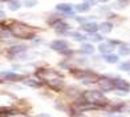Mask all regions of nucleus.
<instances>
[{"mask_svg": "<svg viewBox=\"0 0 130 117\" xmlns=\"http://www.w3.org/2000/svg\"><path fill=\"white\" fill-rule=\"evenodd\" d=\"M51 48L55 51H58V52H65L68 49V43L64 41V40H55L51 44Z\"/></svg>", "mask_w": 130, "mask_h": 117, "instance_id": "nucleus-3", "label": "nucleus"}, {"mask_svg": "<svg viewBox=\"0 0 130 117\" xmlns=\"http://www.w3.org/2000/svg\"><path fill=\"white\" fill-rule=\"evenodd\" d=\"M120 69H121V71H130V63H122V64H120Z\"/></svg>", "mask_w": 130, "mask_h": 117, "instance_id": "nucleus-21", "label": "nucleus"}, {"mask_svg": "<svg viewBox=\"0 0 130 117\" xmlns=\"http://www.w3.org/2000/svg\"><path fill=\"white\" fill-rule=\"evenodd\" d=\"M69 35H70V36H73L77 41H84V40H85V36H82V35L78 33V32H69Z\"/></svg>", "mask_w": 130, "mask_h": 117, "instance_id": "nucleus-18", "label": "nucleus"}, {"mask_svg": "<svg viewBox=\"0 0 130 117\" xmlns=\"http://www.w3.org/2000/svg\"><path fill=\"white\" fill-rule=\"evenodd\" d=\"M36 4H37V0H24L25 7H35Z\"/></svg>", "mask_w": 130, "mask_h": 117, "instance_id": "nucleus-20", "label": "nucleus"}, {"mask_svg": "<svg viewBox=\"0 0 130 117\" xmlns=\"http://www.w3.org/2000/svg\"><path fill=\"white\" fill-rule=\"evenodd\" d=\"M105 61H106V63H109V64H116V63H118V56H117V55H111V53H109V55H106Z\"/></svg>", "mask_w": 130, "mask_h": 117, "instance_id": "nucleus-14", "label": "nucleus"}, {"mask_svg": "<svg viewBox=\"0 0 130 117\" xmlns=\"http://www.w3.org/2000/svg\"><path fill=\"white\" fill-rule=\"evenodd\" d=\"M98 51L104 55H109L111 51H113V45L111 44H108V43H101L98 47Z\"/></svg>", "mask_w": 130, "mask_h": 117, "instance_id": "nucleus-7", "label": "nucleus"}, {"mask_svg": "<svg viewBox=\"0 0 130 117\" xmlns=\"http://www.w3.org/2000/svg\"><path fill=\"white\" fill-rule=\"evenodd\" d=\"M0 36L4 37V39H5V37H9V36H11V32H9V31H3L2 33H0Z\"/></svg>", "mask_w": 130, "mask_h": 117, "instance_id": "nucleus-23", "label": "nucleus"}, {"mask_svg": "<svg viewBox=\"0 0 130 117\" xmlns=\"http://www.w3.org/2000/svg\"><path fill=\"white\" fill-rule=\"evenodd\" d=\"M57 9L58 11H61V12H67V13H72V5H69V4H58L57 5Z\"/></svg>", "mask_w": 130, "mask_h": 117, "instance_id": "nucleus-11", "label": "nucleus"}, {"mask_svg": "<svg viewBox=\"0 0 130 117\" xmlns=\"http://www.w3.org/2000/svg\"><path fill=\"white\" fill-rule=\"evenodd\" d=\"M52 27L55 28V29H57V31H65L69 25L67 24V23H64V21H61V20H57V21H53L52 23Z\"/></svg>", "mask_w": 130, "mask_h": 117, "instance_id": "nucleus-8", "label": "nucleus"}, {"mask_svg": "<svg viewBox=\"0 0 130 117\" xmlns=\"http://www.w3.org/2000/svg\"><path fill=\"white\" fill-rule=\"evenodd\" d=\"M25 51H27V47H25V45H13L12 48L8 49L9 55H19V53L25 52Z\"/></svg>", "mask_w": 130, "mask_h": 117, "instance_id": "nucleus-6", "label": "nucleus"}, {"mask_svg": "<svg viewBox=\"0 0 130 117\" xmlns=\"http://www.w3.org/2000/svg\"><path fill=\"white\" fill-rule=\"evenodd\" d=\"M76 9L78 11V12H88V11L90 9V5L88 3H84V4H77L76 5Z\"/></svg>", "mask_w": 130, "mask_h": 117, "instance_id": "nucleus-15", "label": "nucleus"}, {"mask_svg": "<svg viewBox=\"0 0 130 117\" xmlns=\"http://www.w3.org/2000/svg\"><path fill=\"white\" fill-rule=\"evenodd\" d=\"M82 29H85L86 32H90V33H96V31L98 29V25L96 23H86V24L82 25Z\"/></svg>", "mask_w": 130, "mask_h": 117, "instance_id": "nucleus-9", "label": "nucleus"}, {"mask_svg": "<svg viewBox=\"0 0 130 117\" xmlns=\"http://www.w3.org/2000/svg\"><path fill=\"white\" fill-rule=\"evenodd\" d=\"M110 117H125V116H117L116 114V116H110Z\"/></svg>", "mask_w": 130, "mask_h": 117, "instance_id": "nucleus-26", "label": "nucleus"}, {"mask_svg": "<svg viewBox=\"0 0 130 117\" xmlns=\"http://www.w3.org/2000/svg\"><path fill=\"white\" fill-rule=\"evenodd\" d=\"M80 117H86V116H80Z\"/></svg>", "mask_w": 130, "mask_h": 117, "instance_id": "nucleus-29", "label": "nucleus"}, {"mask_svg": "<svg viewBox=\"0 0 130 117\" xmlns=\"http://www.w3.org/2000/svg\"><path fill=\"white\" fill-rule=\"evenodd\" d=\"M5 16V13L3 12V11H0V19H3V17Z\"/></svg>", "mask_w": 130, "mask_h": 117, "instance_id": "nucleus-24", "label": "nucleus"}, {"mask_svg": "<svg viewBox=\"0 0 130 117\" xmlns=\"http://www.w3.org/2000/svg\"><path fill=\"white\" fill-rule=\"evenodd\" d=\"M81 52H82V53L90 55V53H93V52H94V48H93V45H90V44H82Z\"/></svg>", "mask_w": 130, "mask_h": 117, "instance_id": "nucleus-13", "label": "nucleus"}, {"mask_svg": "<svg viewBox=\"0 0 130 117\" xmlns=\"http://www.w3.org/2000/svg\"><path fill=\"white\" fill-rule=\"evenodd\" d=\"M100 88L104 91V92H110L113 89V81L109 80V79H104L102 81H100Z\"/></svg>", "mask_w": 130, "mask_h": 117, "instance_id": "nucleus-5", "label": "nucleus"}, {"mask_svg": "<svg viewBox=\"0 0 130 117\" xmlns=\"http://www.w3.org/2000/svg\"><path fill=\"white\" fill-rule=\"evenodd\" d=\"M0 2H7V0H0Z\"/></svg>", "mask_w": 130, "mask_h": 117, "instance_id": "nucleus-27", "label": "nucleus"}, {"mask_svg": "<svg viewBox=\"0 0 130 117\" xmlns=\"http://www.w3.org/2000/svg\"><path fill=\"white\" fill-rule=\"evenodd\" d=\"M8 8L11 11H17L20 8V2H17V0H11L9 4H8Z\"/></svg>", "mask_w": 130, "mask_h": 117, "instance_id": "nucleus-16", "label": "nucleus"}, {"mask_svg": "<svg viewBox=\"0 0 130 117\" xmlns=\"http://www.w3.org/2000/svg\"><path fill=\"white\" fill-rule=\"evenodd\" d=\"M90 39L93 40V41H101V40H102V37L100 36V35H97V33H92Z\"/></svg>", "mask_w": 130, "mask_h": 117, "instance_id": "nucleus-22", "label": "nucleus"}, {"mask_svg": "<svg viewBox=\"0 0 130 117\" xmlns=\"http://www.w3.org/2000/svg\"><path fill=\"white\" fill-rule=\"evenodd\" d=\"M129 53H130V48H129V45H127V44L121 45V48H120V55L126 56V55H129Z\"/></svg>", "mask_w": 130, "mask_h": 117, "instance_id": "nucleus-17", "label": "nucleus"}, {"mask_svg": "<svg viewBox=\"0 0 130 117\" xmlns=\"http://www.w3.org/2000/svg\"><path fill=\"white\" fill-rule=\"evenodd\" d=\"M101 2H108V0H101Z\"/></svg>", "mask_w": 130, "mask_h": 117, "instance_id": "nucleus-28", "label": "nucleus"}, {"mask_svg": "<svg viewBox=\"0 0 130 117\" xmlns=\"http://www.w3.org/2000/svg\"><path fill=\"white\" fill-rule=\"evenodd\" d=\"M100 29H101V32L102 33H109V32H111V29H113V24L111 23H102L101 25H100Z\"/></svg>", "mask_w": 130, "mask_h": 117, "instance_id": "nucleus-10", "label": "nucleus"}, {"mask_svg": "<svg viewBox=\"0 0 130 117\" xmlns=\"http://www.w3.org/2000/svg\"><path fill=\"white\" fill-rule=\"evenodd\" d=\"M84 98L88 103H93V104H105L106 98L100 91H86L84 93Z\"/></svg>", "mask_w": 130, "mask_h": 117, "instance_id": "nucleus-1", "label": "nucleus"}, {"mask_svg": "<svg viewBox=\"0 0 130 117\" xmlns=\"http://www.w3.org/2000/svg\"><path fill=\"white\" fill-rule=\"evenodd\" d=\"M2 76L4 79H7V80H19L20 79V76L19 75H15L12 72H3Z\"/></svg>", "mask_w": 130, "mask_h": 117, "instance_id": "nucleus-12", "label": "nucleus"}, {"mask_svg": "<svg viewBox=\"0 0 130 117\" xmlns=\"http://www.w3.org/2000/svg\"><path fill=\"white\" fill-rule=\"evenodd\" d=\"M24 84H25V85H29V86H40V83H39V81H35V80H32V79L24 80Z\"/></svg>", "mask_w": 130, "mask_h": 117, "instance_id": "nucleus-19", "label": "nucleus"}, {"mask_svg": "<svg viewBox=\"0 0 130 117\" xmlns=\"http://www.w3.org/2000/svg\"><path fill=\"white\" fill-rule=\"evenodd\" d=\"M39 117H51V116H48V114H40Z\"/></svg>", "mask_w": 130, "mask_h": 117, "instance_id": "nucleus-25", "label": "nucleus"}, {"mask_svg": "<svg viewBox=\"0 0 130 117\" xmlns=\"http://www.w3.org/2000/svg\"><path fill=\"white\" fill-rule=\"evenodd\" d=\"M11 32L16 36H19L21 39H32L33 37V33L29 31V28L25 27V25H21V24H16V25H12V29Z\"/></svg>", "mask_w": 130, "mask_h": 117, "instance_id": "nucleus-2", "label": "nucleus"}, {"mask_svg": "<svg viewBox=\"0 0 130 117\" xmlns=\"http://www.w3.org/2000/svg\"><path fill=\"white\" fill-rule=\"evenodd\" d=\"M113 86L117 88V89H121V91H125V92H129V84L126 83L125 80L122 79H117V80H113Z\"/></svg>", "mask_w": 130, "mask_h": 117, "instance_id": "nucleus-4", "label": "nucleus"}]
</instances>
